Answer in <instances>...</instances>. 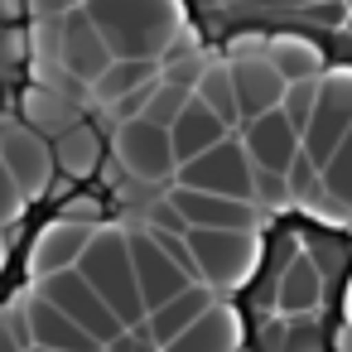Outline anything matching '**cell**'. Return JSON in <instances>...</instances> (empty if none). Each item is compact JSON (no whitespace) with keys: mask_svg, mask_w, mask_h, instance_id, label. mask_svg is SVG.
I'll list each match as a JSON object with an SVG mask.
<instances>
[{"mask_svg":"<svg viewBox=\"0 0 352 352\" xmlns=\"http://www.w3.org/2000/svg\"><path fill=\"white\" fill-rule=\"evenodd\" d=\"M87 232H92V227H82V222H54V227H44V232H39V241H34V256H30L34 275L68 270V265L78 261V251H82Z\"/></svg>","mask_w":352,"mask_h":352,"instance_id":"d6986e66","label":"cell"},{"mask_svg":"<svg viewBox=\"0 0 352 352\" xmlns=\"http://www.w3.org/2000/svg\"><path fill=\"white\" fill-rule=\"evenodd\" d=\"M193 97L227 126V131H236V97H232V78H227V58H217V63H208L203 58V68H198V78H193Z\"/></svg>","mask_w":352,"mask_h":352,"instance_id":"44dd1931","label":"cell"},{"mask_svg":"<svg viewBox=\"0 0 352 352\" xmlns=\"http://www.w3.org/2000/svg\"><path fill=\"white\" fill-rule=\"evenodd\" d=\"M155 78H160V58H111L102 68V78L92 82V97L107 102V107H116L126 92H135V87L155 82Z\"/></svg>","mask_w":352,"mask_h":352,"instance_id":"ffe728a7","label":"cell"},{"mask_svg":"<svg viewBox=\"0 0 352 352\" xmlns=\"http://www.w3.org/2000/svg\"><path fill=\"white\" fill-rule=\"evenodd\" d=\"M58 63H63L68 78H78L82 87H92V82L102 78V68L111 63V49H107V39L97 34V25L82 15V6H78V10H63V20H58Z\"/></svg>","mask_w":352,"mask_h":352,"instance_id":"30bf717a","label":"cell"},{"mask_svg":"<svg viewBox=\"0 0 352 352\" xmlns=\"http://www.w3.org/2000/svg\"><path fill=\"white\" fill-rule=\"evenodd\" d=\"M111 155L116 164L140 179V184H164L174 179V150H169V131L145 121V116H131L116 126V140H111Z\"/></svg>","mask_w":352,"mask_h":352,"instance_id":"52a82bcc","label":"cell"},{"mask_svg":"<svg viewBox=\"0 0 352 352\" xmlns=\"http://www.w3.org/2000/svg\"><path fill=\"white\" fill-rule=\"evenodd\" d=\"M82 0H54V10H78Z\"/></svg>","mask_w":352,"mask_h":352,"instance_id":"f1b7e54d","label":"cell"},{"mask_svg":"<svg viewBox=\"0 0 352 352\" xmlns=\"http://www.w3.org/2000/svg\"><path fill=\"white\" fill-rule=\"evenodd\" d=\"M323 198H328V217H352V126L338 140L333 160L323 164Z\"/></svg>","mask_w":352,"mask_h":352,"instance_id":"7402d4cb","label":"cell"},{"mask_svg":"<svg viewBox=\"0 0 352 352\" xmlns=\"http://www.w3.org/2000/svg\"><path fill=\"white\" fill-rule=\"evenodd\" d=\"M0 265H6V246H0Z\"/></svg>","mask_w":352,"mask_h":352,"instance_id":"4dcf8cb0","label":"cell"},{"mask_svg":"<svg viewBox=\"0 0 352 352\" xmlns=\"http://www.w3.org/2000/svg\"><path fill=\"white\" fill-rule=\"evenodd\" d=\"M169 203L179 208V217L188 227H227V232H251L261 222V208L246 198H222V193H203V188H169Z\"/></svg>","mask_w":352,"mask_h":352,"instance_id":"7c38bea8","label":"cell"},{"mask_svg":"<svg viewBox=\"0 0 352 352\" xmlns=\"http://www.w3.org/2000/svg\"><path fill=\"white\" fill-rule=\"evenodd\" d=\"M188 92H193V87H184V82H169V78L160 73V78H155V87H150V102H145V111H140V116L169 131V121H174V116L184 111Z\"/></svg>","mask_w":352,"mask_h":352,"instance_id":"cb8c5ba5","label":"cell"},{"mask_svg":"<svg viewBox=\"0 0 352 352\" xmlns=\"http://www.w3.org/2000/svg\"><path fill=\"white\" fill-rule=\"evenodd\" d=\"M265 58L275 63V73H280L285 82H304V78H318V73H323L318 54H314L304 39H280L275 54H265Z\"/></svg>","mask_w":352,"mask_h":352,"instance_id":"603a6c76","label":"cell"},{"mask_svg":"<svg viewBox=\"0 0 352 352\" xmlns=\"http://www.w3.org/2000/svg\"><path fill=\"white\" fill-rule=\"evenodd\" d=\"M347 126H352V68H328L314 82V107H309V121L299 131V150L318 174L333 160Z\"/></svg>","mask_w":352,"mask_h":352,"instance_id":"3957f363","label":"cell"},{"mask_svg":"<svg viewBox=\"0 0 352 352\" xmlns=\"http://www.w3.org/2000/svg\"><path fill=\"white\" fill-rule=\"evenodd\" d=\"M49 155H54V164L63 169V174H73V179H87V174H97V164H102V155H107V145H102V135H97V126H68V131H58V140L49 145Z\"/></svg>","mask_w":352,"mask_h":352,"instance_id":"ac0fdd59","label":"cell"},{"mask_svg":"<svg viewBox=\"0 0 352 352\" xmlns=\"http://www.w3.org/2000/svg\"><path fill=\"white\" fill-rule=\"evenodd\" d=\"M0 164H6L20 184L25 198L44 193L49 188V174H54V155H49V140L34 131V126H20L10 135H0Z\"/></svg>","mask_w":352,"mask_h":352,"instance_id":"4fadbf2b","label":"cell"},{"mask_svg":"<svg viewBox=\"0 0 352 352\" xmlns=\"http://www.w3.org/2000/svg\"><path fill=\"white\" fill-rule=\"evenodd\" d=\"M184 241H188V256H193V270H198L203 285H241V280L251 275V261H256L251 232L188 227Z\"/></svg>","mask_w":352,"mask_h":352,"instance_id":"8992f818","label":"cell"},{"mask_svg":"<svg viewBox=\"0 0 352 352\" xmlns=\"http://www.w3.org/2000/svg\"><path fill=\"white\" fill-rule=\"evenodd\" d=\"M39 299H49L58 314H68V318H73V323H78L92 342H97V347H102V342H111V338L126 328V323H121V318L102 304V294H97L82 275H78V265L39 275Z\"/></svg>","mask_w":352,"mask_h":352,"instance_id":"5b68a950","label":"cell"},{"mask_svg":"<svg viewBox=\"0 0 352 352\" xmlns=\"http://www.w3.org/2000/svg\"><path fill=\"white\" fill-rule=\"evenodd\" d=\"M20 203H25V193H20L15 174L0 164V222H15V217H20Z\"/></svg>","mask_w":352,"mask_h":352,"instance_id":"4316f807","label":"cell"},{"mask_svg":"<svg viewBox=\"0 0 352 352\" xmlns=\"http://www.w3.org/2000/svg\"><path fill=\"white\" fill-rule=\"evenodd\" d=\"M107 352H160V342L150 338V328H145V318L140 323H126L111 342H102Z\"/></svg>","mask_w":352,"mask_h":352,"instance_id":"d4e9b609","label":"cell"},{"mask_svg":"<svg viewBox=\"0 0 352 352\" xmlns=\"http://www.w3.org/2000/svg\"><path fill=\"white\" fill-rule=\"evenodd\" d=\"M241 347V323L236 314H227L222 304L203 309L179 338H169L160 352H236Z\"/></svg>","mask_w":352,"mask_h":352,"instance_id":"9a60e30c","label":"cell"},{"mask_svg":"<svg viewBox=\"0 0 352 352\" xmlns=\"http://www.w3.org/2000/svg\"><path fill=\"white\" fill-rule=\"evenodd\" d=\"M25 318V338H30V347H49V352H97V342L68 318V314H58L49 299H30V309L20 314Z\"/></svg>","mask_w":352,"mask_h":352,"instance_id":"5bb4252c","label":"cell"},{"mask_svg":"<svg viewBox=\"0 0 352 352\" xmlns=\"http://www.w3.org/2000/svg\"><path fill=\"white\" fill-rule=\"evenodd\" d=\"M25 352H49V347H25Z\"/></svg>","mask_w":352,"mask_h":352,"instance_id":"f546056e","label":"cell"},{"mask_svg":"<svg viewBox=\"0 0 352 352\" xmlns=\"http://www.w3.org/2000/svg\"><path fill=\"white\" fill-rule=\"evenodd\" d=\"M227 78H232V97H236V126L280 107L285 78L275 73V63L265 54H232L227 58Z\"/></svg>","mask_w":352,"mask_h":352,"instance_id":"8fae6325","label":"cell"},{"mask_svg":"<svg viewBox=\"0 0 352 352\" xmlns=\"http://www.w3.org/2000/svg\"><path fill=\"white\" fill-rule=\"evenodd\" d=\"M232 135L241 140V150H246V160H251L256 174H275V179H285V169H289L294 155H299V131L285 121L280 107H270V111L241 121Z\"/></svg>","mask_w":352,"mask_h":352,"instance_id":"ba28073f","label":"cell"},{"mask_svg":"<svg viewBox=\"0 0 352 352\" xmlns=\"http://www.w3.org/2000/svg\"><path fill=\"white\" fill-rule=\"evenodd\" d=\"M222 135H232L193 92H188V102H184V111L169 121V150H174V164H184V160H193V155H203L208 145H217Z\"/></svg>","mask_w":352,"mask_h":352,"instance_id":"2e32d148","label":"cell"},{"mask_svg":"<svg viewBox=\"0 0 352 352\" xmlns=\"http://www.w3.org/2000/svg\"><path fill=\"white\" fill-rule=\"evenodd\" d=\"M145 232H164V236H184L188 232V222L179 217V208L169 203V198H160L155 208H150V227Z\"/></svg>","mask_w":352,"mask_h":352,"instance_id":"484cf974","label":"cell"},{"mask_svg":"<svg viewBox=\"0 0 352 352\" xmlns=\"http://www.w3.org/2000/svg\"><path fill=\"white\" fill-rule=\"evenodd\" d=\"M0 352H25V338L15 333V323H0Z\"/></svg>","mask_w":352,"mask_h":352,"instance_id":"83f0119b","label":"cell"},{"mask_svg":"<svg viewBox=\"0 0 352 352\" xmlns=\"http://www.w3.org/2000/svg\"><path fill=\"white\" fill-rule=\"evenodd\" d=\"M82 15L97 25L111 58H164L179 34L174 0H82Z\"/></svg>","mask_w":352,"mask_h":352,"instance_id":"6da1fadb","label":"cell"},{"mask_svg":"<svg viewBox=\"0 0 352 352\" xmlns=\"http://www.w3.org/2000/svg\"><path fill=\"white\" fill-rule=\"evenodd\" d=\"M212 304H217L212 285H203V280H198V285L179 289L174 299H164L160 309H150V314H145V328H150V338L164 347L169 338H179V333H184V328H188V323H193L203 309H212Z\"/></svg>","mask_w":352,"mask_h":352,"instance_id":"e0dca14e","label":"cell"},{"mask_svg":"<svg viewBox=\"0 0 352 352\" xmlns=\"http://www.w3.org/2000/svg\"><path fill=\"white\" fill-rule=\"evenodd\" d=\"M126 251H131V270H135V289H140L145 314L160 309L164 299H174L179 289L198 285L188 270H179V265L164 256V246H160L150 232H126Z\"/></svg>","mask_w":352,"mask_h":352,"instance_id":"9c48e42d","label":"cell"},{"mask_svg":"<svg viewBox=\"0 0 352 352\" xmlns=\"http://www.w3.org/2000/svg\"><path fill=\"white\" fill-rule=\"evenodd\" d=\"M73 265H78V275L102 294V304L121 323H140L145 318V304H140V289H135V270H131V251H126V232H116V227L87 232V241H82Z\"/></svg>","mask_w":352,"mask_h":352,"instance_id":"7a4b0ae2","label":"cell"},{"mask_svg":"<svg viewBox=\"0 0 352 352\" xmlns=\"http://www.w3.org/2000/svg\"><path fill=\"white\" fill-rule=\"evenodd\" d=\"M174 184L184 188H203V193H222V198H246L256 203V169L241 150L236 135H222L217 145H208L203 155L174 164Z\"/></svg>","mask_w":352,"mask_h":352,"instance_id":"277c9868","label":"cell"}]
</instances>
